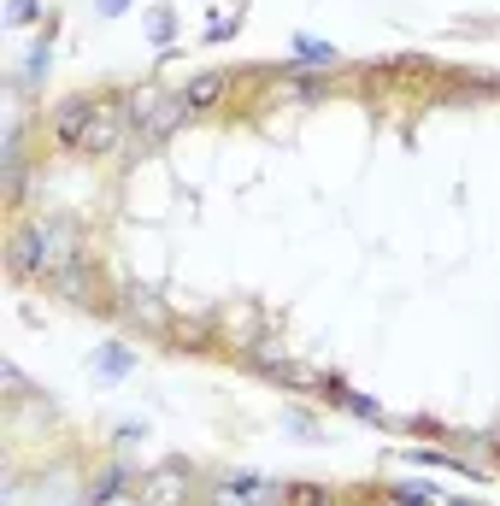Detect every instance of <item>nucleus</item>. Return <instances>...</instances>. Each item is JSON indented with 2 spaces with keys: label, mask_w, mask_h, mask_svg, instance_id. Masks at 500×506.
Returning <instances> with one entry per match:
<instances>
[{
  "label": "nucleus",
  "mask_w": 500,
  "mask_h": 506,
  "mask_svg": "<svg viewBox=\"0 0 500 506\" xmlns=\"http://www.w3.org/2000/svg\"><path fill=\"white\" fill-rule=\"evenodd\" d=\"M236 30H242V18H236V12H218V24L207 30V42H230Z\"/></svg>",
  "instance_id": "nucleus-8"
},
{
  "label": "nucleus",
  "mask_w": 500,
  "mask_h": 506,
  "mask_svg": "<svg viewBox=\"0 0 500 506\" xmlns=\"http://www.w3.org/2000/svg\"><path fill=\"white\" fill-rule=\"evenodd\" d=\"M294 53H301V59H318V66H336V48H324V42H312V35H301Z\"/></svg>",
  "instance_id": "nucleus-6"
},
{
  "label": "nucleus",
  "mask_w": 500,
  "mask_h": 506,
  "mask_svg": "<svg viewBox=\"0 0 500 506\" xmlns=\"http://www.w3.org/2000/svg\"><path fill=\"white\" fill-rule=\"evenodd\" d=\"M12 24H35V0H12Z\"/></svg>",
  "instance_id": "nucleus-10"
},
{
  "label": "nucleus",
  "mask_w": 500,
  "mask_h": 506,
  "mask_svg": "<svg viewBox=\"0 0 500 506\" xmlns=\"http://www.w3.org/2000/svg\"><path fill=\"white\" fill-rule=\"evenodd\" d=\"M100 377H124L129 371V365H136V354H124V347H106V354H100Z\"/></svg>",
  "instance_id": "nucleus-4"
},
{
  "label": "nucleus",
  "mask_w": 500,
  "mask_h": 506,
  "mask_svg": "<svg viewBox=\"0 0 500 506\" xmlns=\"http://www.w3.org/2000/svg\"><path fill=\"white\" fill-rule=\"evenodd\" d=\"M289 506H330V489H312V483H301V489L289 494Z\"/></svg>",
  "instance_id": "nucleus-7"
},
{
  "label": "nucleus",
  "mask_w": 500,
  "mask_h": 506,
  "mask_svg": "<svg viewBox=\"0 0 500 506\" xmlns=\"http://www.w3.org/2000/svg\"><path fill=\"white\" fill-rule=\"evenodd\" d=\"M224 95H230V77H224V71H200V77H189V89H183L177 100L189 106V113H212Z\"/></svg>",
  "instance_id": "nucleus-2"
},
{
  "label": "nucleus",
  "mask_w": 500,
  "mask_h": 506,
  "mask_svg": "<svg viewBox=\"0 0 500 506\" xmlns=\"http://www.w3.org/2000/svg\"><path fill=\"white\" fill-rule=\"evenodd\" d=\"M53 66V53H48V42H42V48L30 53V71H24V82H42V71Z\"/></svg>",
  "instance_id": "nucleus-9"
},
{
  "label": "nucleus",
  "mask_w": 500,
  "mask_h": 506,
  "mask_svg": "<svg viewBox=\"0 0 500 506\" xmlns=\"http://www.w3.org/2000/svg\"><path fill=\"white\" fill-rule=\"evenodd\" d=\"M147 30H153V42H171V35H177V12H171V6H153V12H147Z\"/></svg>",
  "instance_id": "nucleus-3"
},
{
  "label": "nucleus",
  "mask_w": 500,
  "mask_h": 506,
  "mask_svg": "<svg viewBox=\"0 0 500 506\" xmlns=\"http://www.w3.org/2000/svg\"><path fill=\"white\" fill-rule=\"evenodd\" d=\"M395 501H401V506H436V489H430V483H401Z\"/></svg>",
  "instance_id": "nucleus-5"
},
{
  "label": "nucleus",
  "mask_w": 500,
  "mask_h": 506,
  "mask_svg": "<svg viewBox=\"0 0 500 506\" xmlns=\"http://www.w3.org/2000/svg\"><path fill=\"white\" fill-rule=\"evenodd\" d=\"M113 100H95V95H71L53 106V142L71 147V153H82V142H89V130L100 124V113H106Z\"/></svg>",
  "instance_id": "nucleus-1"
},
{
  "label": "nucleus",
  "mask_w": 500,
  "mask_h": 506,
  "mask_svg": "<svg viewBox=\"0 0 500 506\" xmlns=\"http://www.w3.org/2000/svg\"><path fill=\"white\" fill-rule=\"evenodd\" d=\"M124 6H129V0H100V18H118Z\"/></svg>",
  "instance_id": "nucleus-11"
}]
</instances>
